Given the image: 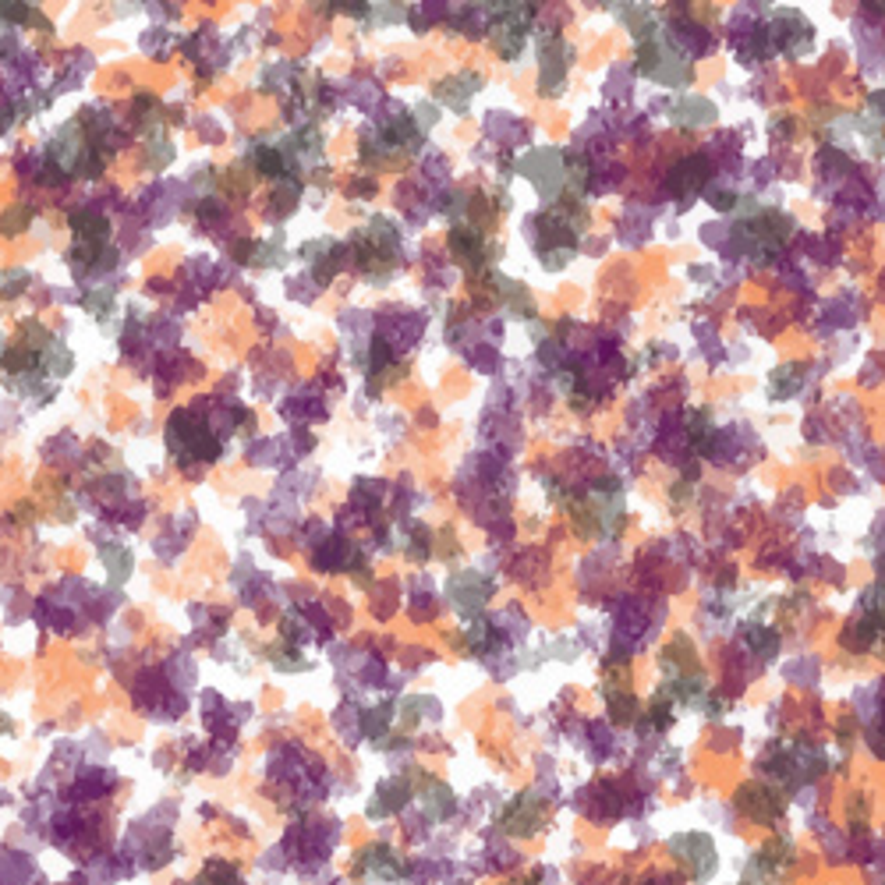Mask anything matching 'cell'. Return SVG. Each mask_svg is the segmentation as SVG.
<instances>
[{
  "instance_id": "cell-1",
  "label": "cell",
  "mask_w": 885,
  "mask_h": 885,
  "mask_svg": "<svg viewBox=\"0 0 885 885\" xmlns=\"http://www.w3.org/2000/svg\"><path fill=\"white\" fill-rule=\"evenodd\" d=\"M669 853L684 864L690 882H709L719 868V853H716V843L705 836V832H680L669 840Z\"/></svg>"
}]
</instances>
